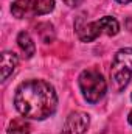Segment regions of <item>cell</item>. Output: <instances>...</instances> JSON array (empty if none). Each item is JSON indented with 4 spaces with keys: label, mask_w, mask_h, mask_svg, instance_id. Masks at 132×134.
I'll return each mask as SVG.
<instances>
[{
    "label": "cell",
    "mask_w": 132,
    "mask_h": 134,
    "mask_svg": "<svg viewBox=\"0 0 132 134\" xmlns=\"http://www.w3.org/2000/svg\"><path fill=\"white\" fill-rule=\"evenodd\" d=\"M14 106L25 119L45 120L56 112L58 94L45 80H28L16 89Z\"/></svg>",
    "instance_id": "1"
},
{
    "label": "cell",
    "mask_w": 132,
    "mask_h": 134,
    "mask_svg": "<svg viewBox=\"0 0 132 134\" xmlns=\"http://www.w3.org/2000/svg\"><path fill=\"white\" fill-rule=\"evenodd\" d=\"M78 86L79 91L87 103H98L107 92V83L104 76L95 69L82 70L78 76Z\"/></svg>",
    "instance_id": "2"
},
{
    "label": "cell",
    "mask_w": 132,
    "mask_h": 134,
    "mask_svg": "<svg viewBox=\"0 0 132 134\" xmlns=\"http://www.w3.org/2000/svg\"><path fill=\"white\" fill-rule=\"evenodd\" d=\"M110 78L113 83V87L121 92L131 81L132 78V48H121L115 53L112 59L110 69Z\"/></svg>",
    "instance_id": "3"
},
{
    "label": "cell",
    "mask_w": 132,
    "mask_h": 134,
    "mask_svg": "<svg viewBox=\"0 0 132 134\" xmlns=\"http://www.w3.org/2000/svg\"><path fill=\"white\" fill-rule=\"evenodd\" d=\"M55 9V0H17L11 5V13L17 19L44 16Z\"/></svg>",
    "instance_id": "4"
},
{
    "label": "cell",
    "mask_w": 132,
    "mask_h": 134,
    "mask_svg": "<svg viewBox=\"0 0 132 134\" xmlns=\"http://www.w3.org/2000/svg\"><path fill=\"white\" fill-rule=\"evenodd\" d=\"M89 125H90L89 114L76 111V112L68 114V117L65 119V123L62 126L61 134H86Z\"/></svg>",
    "instance_id": "5"
},
{
    "label": "cell",
    "mask_w": 132,
    "mask_h": 134,
    "mask_svg": "<svg viewBox=\"0 0 132 134\" xmlns=\"http://www.w3.org/2000/svg\"><path fill=\"white\" fill-rule=\"evenodd\" d=\"M75 31L78 34V37L82 42H92L98 37L99 34H103L99 20L95 22H86L84 17H78V20L75 22Z\"/></svg>",
    "instance_id": "6"
},
{
    "label": "cell",
    "mask_w": 132,
    "mask_h": 134,
    "mask_svg": "<svg viewBox=\"0 0 132 134\" xmlns=\"http://www.w3.org/2000/svg\"><path fill=\"white\" fill-rule=\"evenodd\" d=\"M19 64V58L16 53L13 52H3L2 53V59H0V70H2V81H6L16 70V67Z\"/></svg>",
    "instance_id": "7"
},
{
    "label": "cell",
    "mask_w": 132,
    "mask_h": 134,
    "mask_svg": "<svg viewBox=\"0 0 132 134\" xmlns=\"http://www.w3.org/2000/svg\"><path fill=\"white\" fill-rule=\"evenodd\" d=\"M17 45L20 47L22 53H23L25 58H28V59L33 58V55L36 53V45H34L30 33H27V31H20V33L17 34Z\"/></svg>",
    "instance_id": "8"
},
{
    "label": "cell",
    "mask_w": 132,
    "mask_h": 134,
    "mask_svg": "<svg viewBox=\"0 0 132 134\" xmlns=\"http://www.w3.org/2000/svg\"><path fill=\"white\" fill-rule=\"evenodd\" d=\"M31 133V125L25 117L14 119L8 125V134H30Z\"/></svg>",
    "instance_id": "9"
},
{
    "label": "cell",
    "mask_w": 132,
    "mask_h": 134,
    "mask_svg": "<svg viewBox=\"0 0 132 134\" xmlns=\"http://www.w3.org/2000/svg\"><path fill=\"white\" fill-rule=\"evenodd\" d=\"M98 20H99L101 30H103L104 34H107V36H115V34H118V31H120V24H118V20H117L115 17L104 16V17L98 19Z\"/></svg>",
    "instance_id": "10"
},
{
    "label": "cell",
    "mask_w": 132,
    "mask_h": 134,
    "mask_svg": "<svg viewBox=\"0 0 132 134\" xmlns=\"http://www.w3.org/2000/svg\"><path fill=\"white\" fill-rule=\"evenodd\" d=\"M64 3L70 8H76V6H79L82 3V0H64Z\"/></svg>",
    "instance_id": "11"
},
{
    "label": "cell",
    "mask_w": 132,
    "mask_h": 134,
    "mask_svg": "<svg viewBox=\"0 0 132 134\" xmlns=\"http://www.w3.org/2000/svg\"><path fill=\"white\" fill-rule=\"evenodd\" d=\"M118 3H123V5H126V3H132V0H117Z\"/></svg>",
    "instance_id": "12"
},
{
    "label": "cell",
    "mask_w": 132,
    "mask_h": 134,
    "mask_svg": "<svg viewBox=\"0 0 132 134\" xmlns=\"http://www.w3.org/2000/svg\"><path fill=\"white\" fill-rule=\"evenodd\" d=\"M128 122H129V123L132 125V111L129 112V115H128Z\"/></svg>",
    "instance_id": "13"
},
{
    "label": "cell",
    "mask_w": 132,
    "mask_h": 134,
    "mask_svg": "<svg viewBox=\"0 0 132 134\" xmlns=\"http://www.w3.org/2000/svg\"><path fill=\"white\" fill-rule=\"evenodd\" d=\"M131 100H132V94H131Z\"/></svg>",
    "instance_id": "14"
}]
</instances>
